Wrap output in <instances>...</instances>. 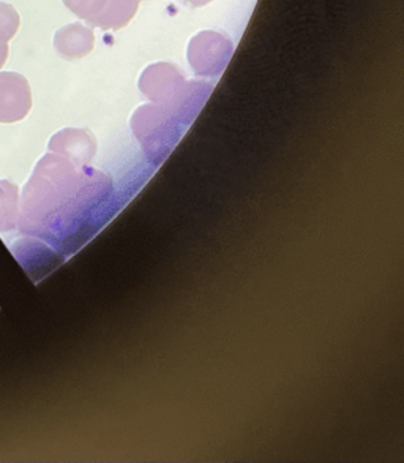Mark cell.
<instances>
[{"label":"cell","instance_id":"cell-1","mask_svg":"<svg viewBox=\"0 0 404 463\" xmlns=\"http://www.w3.org/2000/svg\"><path fill=\"white\" fill-rule=\"evenodd\" d=\"M80 18L103 29H118L136 12L137 0H63Z\"/></svg>","mask_w":404,"mask_h":463},{"label":"cell","instance_id":"cell-2","mask_svg":"<svg viewBox=\"0 0 404 463\" xmlns=\"http://www.w3.org/2000/svg\"><path fill=\"white\" fill-rule=\"evenodd\" d=\"M31 108L29 84L18 73H0V120L21 119Z\"/></svg>","mask_w":404,"mask_h":463},{"label":"cell","instance_id":"cell-3","mask_svg":"<svg viewBox=\"0 0 404 463\" xmlns=\"http://www.w3.org/2000/svg\"><path fill=\"white\" fill-rule=\"evenodd\" d=\"M56 50L67 59H80L94 48V33L81 24H71L57 32Z\"/></svg>","mask_w":404,"mask_h":463},{"label":"cell","instance_id":"cell-4","mask_svg":"<svg viewBox=\"0 0 404 463\" xmlns=\"http://www.w3.org/2000/svg\"><path fill=\"white\" fill-rule=\"evenodd\" d=\"M19 29V14L12 5L0 4V42L8 43Z\"/></svg>","mask_w":404,"mask_h":463},{"label":"cell","instance_id":"cell-5","mask_svg":"<svg viewBox=\"0 0 404 463\" xmlns=\"http://www.w3.org/2000/svg\"><path fill=\"white\" fill-rule=\"evenodd\" d=\"M6 57H8V44L0 42V67L5 63Z\"/></svg>","mask_w":404,"mask_h":463},{"label":"cell","instance_id":"cell-6","mask_svg":"<svg viewBox=\"0 0 404 463\" xmlns=\"http://www.w3.org/2000/svg\"><path fill=\"white\" fill-rule=\"evenodd\" d=\"M185 2H190V4H193L194 6L204 5L207 2H211V0H185Z\"/></svg>","mask_w":404,"mask_h":463}]
</instances>
